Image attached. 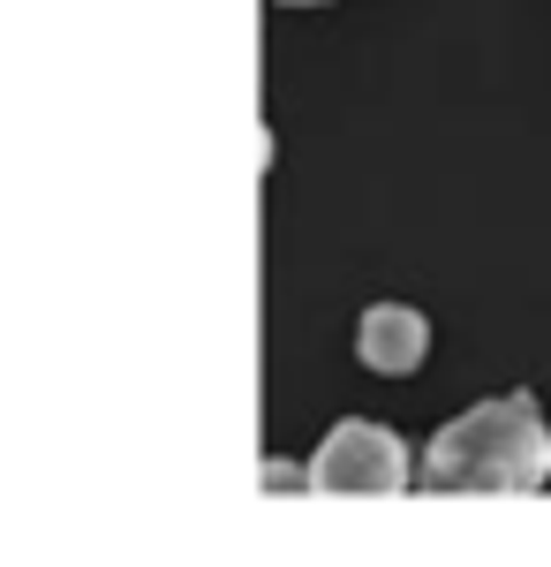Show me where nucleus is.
I'll use <instances>...</instances> for the list:
<instances>
[{
    "mask_svg": "<svg viewBox=\"0 0 551 567\" xmlns=\"http://www.w3.org/2000/svg\"><path fill=\"white\" fill-rule=\"evenodd\" d=\"M551 477V424L529 393H499L461 409L424 446V484L438 492H537Z\"/></svg>",
    "mask_w": 551,
    "mask_h": 567,
    "instance_id": "obj_1",
    "label": "nucleus"
},
{
    "mask_svg": "<svg viewBox=\"0 0 551 567\" xmlns=\"http://www.w3.org/2000/svg\"><path fill=\"white\" fill-rule=\"evenodd\" d=\"M280 8H333V0H280Z\"/></svg>",
    "mask_w": 551,
    "mask_h": 567,
    "instance_id": "obj_4",
    "label": "nucleus"
},
{
    "mask_svg": "<svg viewBox=\"0 0 551 567\" xmlns=\"http://www.w3.org/2000/svg\"><path fill=\"white\" fill-rule=\"evenodd\" d=\"M355 355L385 371V379H408V371H424L430 355V318L408 303H371L355 318Z\"/></svg>",
    "mask_w": 551,
    "mask_h": 567,
    "instance_id": "obj_3",
    "label": "nucleus"
},
{
    "mask_svg": "<svg viewBox=\"0 0 551 567\" xmlns=\"http://www.w3.org/2000/svg\"><path fill=\"white\" fill-rule=\"evenodd\" d=\"M408 477H416L408 439L393 424H371V416H340L302 470L318 499H393V492H408Z\"/></svg>",
    "mask_w": 551,
    "mask_h": 567,
    "instance_id": "obj_2",
    "label": "nucleus"
}]
</instances>
